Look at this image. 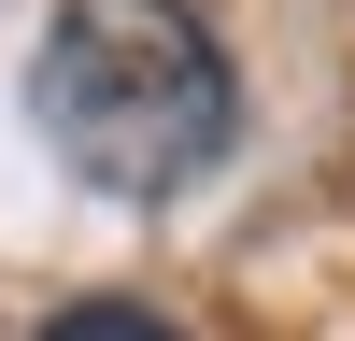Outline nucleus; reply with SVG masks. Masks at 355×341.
Returning a JSON list of instances; mask_svg holds the SVG:
<instances>
[{
	"label": "nucleus",
	"instance_id": "1",
	"mask_svg": "<svg viewBox=\"0 0 355 341\" xmlns=\"http://www.w3.org/2000/svg\"><path fill=\"white\" fill-rule=\"evenodd\" d=\"M28 128L100 199H185L242 128V71L199 0H71L28 57Z\"/></svg>",
	"mask_w": 355,
	"mask_h": 341
},
{
	"label": "nucleus",
	"instance_id": "2",
	"mask_svg": "<svg viewBox=\"0 0 355 341\" xmlns=\"http://www.w3.org/2000/svg\"><path fill=\"white\" fill-rule=\"evenodd\" d=\"M43 341H185V327H171L157 299H71V313H57Z\"/></svg>",
	"mask_w": 355,
	"mask_h": 341
}]
</instances>
